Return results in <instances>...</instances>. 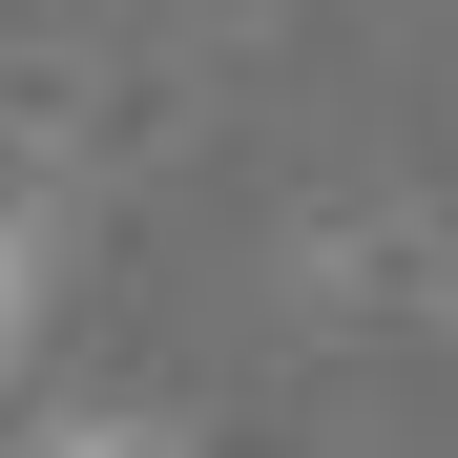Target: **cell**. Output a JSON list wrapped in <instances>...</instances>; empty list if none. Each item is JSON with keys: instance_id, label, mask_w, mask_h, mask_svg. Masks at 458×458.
I'll use <instances>...</instances> for the list:
<instances>
[{"instance_id": "1", "label": "cell", "mask_w": 458, "mask_h": 458, "mask_svg": "<svg viewBox=\"0 0 458 458\" xmlns=\"http://www.w3.org/2000/svg\"><path fill=\"white\" fill-rule=\"evenodd\" d=\"M42 458H167V437H125V417H63V437H42Z\"/></svg>"}, {"instance_id": "2", "label": "cell", "mask_w": 458, "mask_h": 458, "mask_svg": "<svg viewBox=\"0 0 458 458\" xmlns=\"http://www.w3.org/2000/svg\"><path fill=\"white\" fill-rule=\"evenodd\" d=\"M0 354H21V208H0Z\"/></svg>"}]
</instances>
